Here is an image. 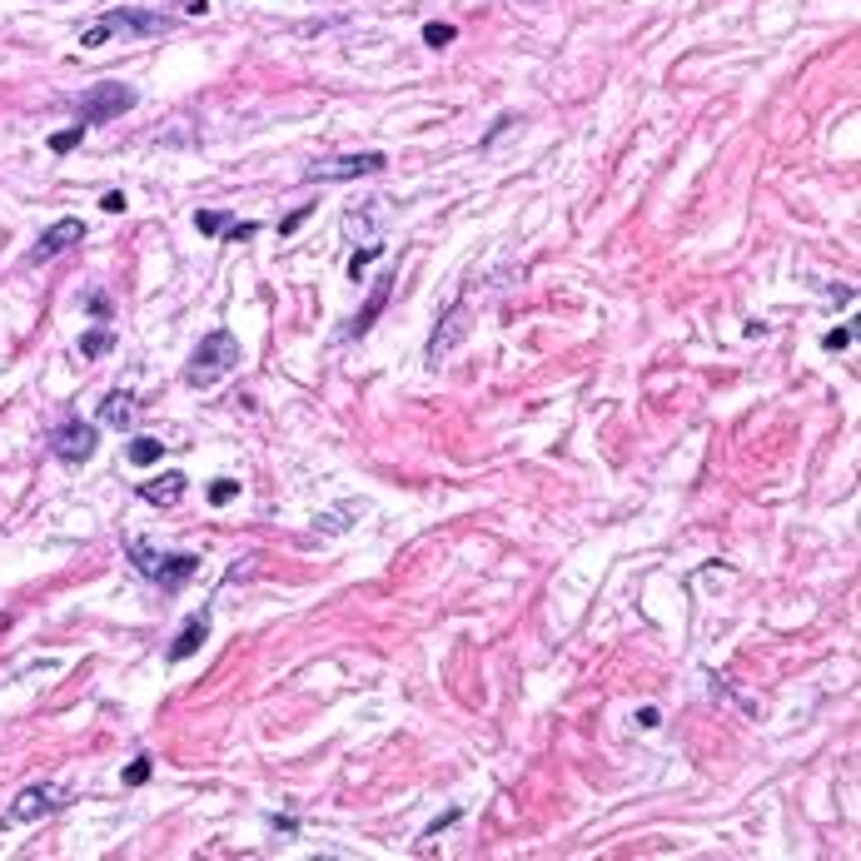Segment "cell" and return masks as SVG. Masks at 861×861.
<instances>
[{"label": "cell", "instance_id": "cell-1", "mask_svg": "<svg viewBox=\"0 0 861 861\" xmlns=\"http://www.w3.org/2000/svg\"><path fill=\"white\" fill-rule=\"evenodd\" d=\"M239 364H244L239 339L229 334V329H215V334H205V339H200V349L190 354V364H184V384H190V388H215L219 378H229Z\"/></svg>", "mask_w": 861, "mask_h": 861}, {"label": "cell", "instance_id": "cell-2", "mask_svg": "<svg viewBox=\"0 0 861 861\" xmlns=\"http://www.w3.org/2000/svg\"><path fill=\"white\" fill-rule=\"evenodd\" d=\"M125 553H129V563H135L140 578L160 582V588H170V592L184 588V582L200 573V558H194V553H160V548H150L145 538H129Z\"/></svg>", "mask_w": 861, "mask_h": 861}, {"label": "cell", "instance_id": "cell-3", "mask_svg": "<svg viewBox=\"0 0 861 861\" xmlns=\"http://www.w3.org/2000/svg\"><path fill=\"white\" fill-rule=\"evenodd\" d=\"M129 105H135V90H129V85H115V80H105V85H90L85 95L75 100V120L90 129V125H105V120L125 115Z\"/></svg>", "mask_w": 861, "mask_h": 861}, {"label": "cell", "instance_id": "cell-4", "mask_svg": "<svg viewBox=\"0 0 861 861\" xmlns=\"http://www.w3.org/2000/svg\"><path fill=\"white\" fill-rule=\"evenodd\" d=\"M388 164V155L378 150H364V155H339V160H319L304 170L309 184H339V180H364V174H378Z\"/></svg>", "mask_w": 861, "mask_h": 861}, {"label": "cell", "instance_id": "cell-5", "mask_svg": "<svg viewBox=\"0 0 861 861\" xmlns=\"http://www.w3.org/2000/svg\"><path fill=\"white\" fill-rule=\"evenodd\" d=\"M100 448V423H85V419H65L60 429L50 433V453L60 463H85L90 453Z\"/></svg>", "mask_w": 861, "mask_h": 861}, {"label": "cell", "instance_id": "cell-6", "mask_svg": "<svg viewBox=\"0 0 861 861\" xmlns=\"http://www.w3.org/2000/svg\"><path fill=\"white\" fill-rule=\"evenodd\" d=\"M150 35V31H164V15H135V11H110L105 21H95L90 31H80V45L85 50H95V45H105L110 35Z\"/></svg>", "mask_w": 861, "mask_h": 861}, {"label": "cell", "instance_id": "cell-7", "mask_svg": "<svg viewBox=\"0 0 861 861\" xmlns=\"http://www.w3.org/2000/svg\"><path fill=\"white\" fill-rule=\"evenodd\" d=\"M55 807H65V786H55V782H35V786H25L21 797L11 802L5 821H40V817H50Z\"/></svg>", "mask_w": 861, "mask_h": 861}, {"label": "cell", "instance_id": "cell-8", "mask_svg": "<svg viewBox=\"0 0 861 861\" xmlns=\"http://www.w3.org/2000/svg\"><path fill=\"white\" fill-rule=\"evenodd\" d=\"M80 239H85V225H80V219H55V225L45 229L40 239H35V249H31L25 259H31V264H45V259L65 254V249L80 244Z\"/></svg>", "mask_w": 861, "mask_h": 861}, {"label": "cell", "instance_id": "cell-9", "mask_svg": "<svg viewBox=\"0 0 861 861\" xmlns=\"http://www.w3.org/2000/svg\"><path fill=\"white\" fill-rule=\"evenodd\" d=\"M394 284H399V274H394V270L374 280V294H368V304L354 314V324H349V339H364L368 329H374V319L384 314V304H388V294H394Z\"/></svg>", "mask_w": 861, "mask_h": 861}, {"label": "cell", "instance_id": "cell-10", "mask_svg": "<svg viewBox=\"0 0 861 861\" xmlns=\"http://www.w3.org/2000/svg\"><path fill=\"white\" fill-rule=\"evenodd\" d=\"M468 334V304H453L448 314L439 319V329H433V339H429V359H439L443 349H453L458 339Z\"/></svg>", "mask_w": 861, "mask_h": 861}, {"label": "cell", "instance_id": "cell-11", "mask_svg": "<svg viewBox=\"0 0 861 861\" xmlns=\"http://www.w3.org/2000/svg\"><path fill=\"white\" fill-rule=\"evenodd\" d=\"M205 637H209V613L184 617V627L174 633V643H170V662H184V657H194L200 647H205Z\"/></svg>", "mask_w": 861, "mask_h": 861}, {"label": "cell", "instance_id": "cell-12", "mask_svg": "<svg viewBox=\"0 0 861 861\" xmlns=\"http://www.w3.org/2000/svg\"><path fill=\"white\" fill-rule=\"evenodd\" d=\"M184 484H190L184 474L145 478V484H140V498H145V503H155V508H174V503H180V493H184Z\"/></svg>", "mask_w": 861, "mask_h": 861}, {"label": "cell", "instance_id": "cell-13", "mask_svg": "<svg viewBox=\"0 0 861 861\" xmlns=\"http://www.w3.org/2000/svg\"><path fill=\"white\" fill-rule=\"evenodd\" d=\"M129 404H135V399H129V394H120V388H115V394H105V404H100V423H110V429H125V423L135 419V409H129Z\"/></svg>", "mask_w": 861, "mask_h": 861}, {"label": "cell", "instance_id": "cell-14", "mask_svg": "<svg viewBox=\"0 0 861 861\" xmlns=\"http://www.w3.org/2000/svg\"><path fill=\"white\" fill-rule=\"evenodd\" d=\"M125 458L135 463V468H150V463L164 458V443H160V439H135V443L125 448Z\"/></svg>", "mask_w": 861, "mask_h": 861}, {"label": "cell", "instance_id": "cell-15", "mask_svg": "<svg viewBox=\"0 0 861 861\" xmlns=\"http://www.w3.org/2000/svg\"><path fill=\"white\" fill-rule=\"evenodd\" d=\"M110 349H115V334H110V329H90V334L80 339V354L85 359H105Z\"/></svg>", "mask_w": 861, "mask_h": 861}, {"label": "cell", "instance_id": "cell-16", "mask_svg": "<svg viewBox=\"0 0 861 861\" xmlns=\"http://www.w3.org/2000/svg\"><path fill=\"white\" fill-rule=\"evenodd\" d=\"M453 40H458V25H448V21L423 25V45H433V50H443V45H453Z\"/></svg>", "mask_w": 861, "mask_h": 861}, {"label": "cell", "instance_id": "cell-17", "mask_svg": "<svg viewBox=\"0 0 861 861\" xmlns=\"http://www.w3.org/2000/svg\"><path fill=\"white\" fill-rule=\"evenodd\" d=\"M80 140H85V125H80V120H75V125H70V129H60V135H50V150H55V155H70V150H75Z\"/></svg>", "mask_w": 861, "mask_h": 861}, {"label": "cell", "instance_id": "cell-18", "mask_svg": "<svg viewBox=\"0 0 861 861\" xmlns=\"http://www.w3.org/2000/svg\"><path fill=\"white\" fill-rule=\"evenodd\" d=\"M259 235V225H254V219H229V225H225V235H219V239H225V244H244V239H254Z\"/></svg>", "mask_w": 861, "mask_h": 861}, {"label": "cell", "instance_id": "cell-19", "mask_svg": "<svg viewBox=\"0 0 861 861\" xmlns=\"http://www.w3.org/2000/svg\"><path fill=\"white\" fill-rule=\"evenodd\" d=\"M225 225H229V215H219V209H200V215H194L200 235H225Z\"/></svg>", "mask_w": 861, "mask_h": 861}, {"label": "cell", "instance_id": "cell-20", "mask_svg": "<svg viewBox=\"0 0 861 861\" xmlns=\"http://www.w3.org/2000/svg\"><path fill=\"white\" fill-rule=\"evenodd\" d=\"M378 254H384V244H378V239H374V244H359V254L349 259V274L359 280V274H364V264H374Z\"/></svg>", "mask_w": 861, "mask_h": 861}, {"label": "cell", "instance_id": "cell-21", "mask_svg": "<svg viewBox=\"0 0 861 861\" xmlns=\"http://www.w3.org/2000/svg\"><path fill=\"white\" fill-rule=\"evenodd\" d=\"M235 498H239V484H235V478H219V484L209 488V503H215V508L235 503Z\"/></svg>", "mask_w": 861, "mask_h": 861}, {"label": "cell", "instance_id": "cell-22", "mask_svg": "<svg viewBox=\"0 0 861 861\" xmlns=\"http://www.w3.org/2000/svg\"><path fill=\"white\" fill-rule=\"evenodd\" d=\"M150 772H155V767H150V757L129 762V767H125V786H145V782H150Z\"/></svg>", "mask_w": 861, "mask_h": 861}, {"label": "cell", "instance_id": "cell-23", "mask_svg": "<svg viewBox=\"0 0 861 861\" xmlns=\"http://www.w3.org/2000/svg\"><path fill=\"white\" fill-rule=\"evenodd\" d=\"M851 339H857L851 329H831V334L821 339V344H827V349H851Z\"/></svg>", "mask_w": 861, "mask_h": 861}, {"label": "cell", "instance_id": "cell-24", "mask_svg": "<svg viewBox=\"0 0 861 861\" xmlns=\"http://www.w3.org/2000/svg\"><path fill=\"white\" fill-rule=\"evenodd\" d=\"M100 209H105V215H125V194H120V190H110L105 200H100Z\"/></svg>", "mask_w": 861, "mask_h": 861}, {"label": "cell", "instance_id": "cell-25", "mask_svg": "<svg viewBox=\"0 0 861 861\" xmlns=\"http://www.w3.org/2000/svg\"><path fill=\"white\" fill-rule=\"evenodd\" d=\"M304 219H309V205H304V209H294L289 219H280V235H294V229L304 225Z\"/></svg>", "mask_w": 861, "mask_h": 861}, {"label": "cell", "instance_id": "cell-26", "mask_svg": "<svg viewBox=\"0 0 861 861\" xmlns=\"http://www.w3.org/2000/svg\"><path fill=\"white\" fill-rule=\"evenodd\" d=\"M90 314L105 324V319H110V294H90Z\"/></svg>", "mask_w": 861, "mask_h": 861}, {"label": "cell", "instance_id": "cell-27", "mask_svg": "<svg viewBox=\"0 0 861 861\" xmlns=\"http://www.w3.org/2000/svg\"><path fill=\"white\" fill-rule=\"evenodd\" d=\"M637 722H643V727H662V712H657V707H643V712H637Z\"/></svg>", "mask_w": 861, "mask_h": 861}, {"label": "cell", "instance_id": "cell-28", "mask_svg": "<svg viewBox=\"0 0 861 861\" xmlns=\"http://www.w3.org/2000/svg\"><path fill=\"white\" fill-rule=\"evenodd\" d=\"M184 11H190V15H205V11H209V0H184Z\"/></svg>", "mask_w": 861, "mask_h": 861}]
</instances>
